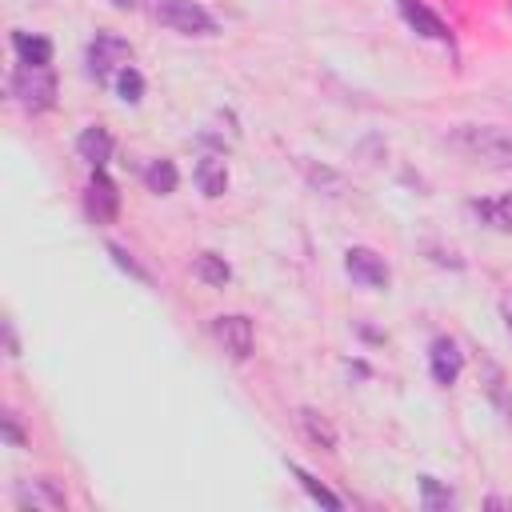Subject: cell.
I'll return each instance as SVG.
<instances>
[{"label":"cell","instance_id":"1","mask_svg":"<svg viewBox=\"0 0 512 512\" xmlns=\"http://www.w3.org/2000/svg\"><path fill=\"white\" fill-rule=\"evenodd\" d=\"M448 144L456 152H464L468 160L492 164V168H512V128L500 124H460Z\"/></svg>","mask_w":512,"mask_h":512},{"label":"cell","instance_id":"2","mask_svg":"<svg viewBox=\"0 0 512 512\" xmlns=\"http://www.w3.org/2000/svg\"><path fill=\"white\" fill-rule=\"evenodd\" d=\"M12 96L24 112H48L56 104V76L48 64H16Z\"/></svg>","mask_w":512,"mask_h":512},{"label":"cell","instance_id":"3","mask_svg":"<svg viewBox=\"0 0 512 512\" xmlns=\"http://www.w3.org/2000/svg\"><path fill=\"white\" fill-rule=\"evenodd\" d=\"M152 20H160L164 28L180 32V36H212L216 20L208 8H200L196 0H148Z\"/></svg>","mask_w":512,"mask_h":512},{"label":"cell","instance_id":"4","mask_svg":"<svg viewBox=\"0 0 512 512\" xmlns=\"http://www.w3.org/2000/svg\"><path fill=\"white\" fill-rule=\"evenodd\" d=\"M84 60H88V76L96 84H112L120 76V68L132 60V48H128V40H120L112 32H96L88 52H84Z\"/></svg>","mask_w":512,"mask_h":512},{"label":"cell","instance_id":"5","mask_svg":"<svg viewBox=\"0 0 512 512\" xmlns=\"http://www.w3.org/2000/svg\"><path fill=\"white\" fill-rule=\"evenodd\" d=\"M84 208H88V216H92L96 224H112V220H116V212H120V192H116V184L104 176V168L92 172V180H88V188H84Z\"/></svg>","mask_w":512,"mask_h":512},{"label":"cell","instance_id":"6","mask_svg":"<svg viewBox=\"0 0 512 512\" xmlns=\"http://www.w3.org/2000/svg\"><path fill=\"white\" fill-rule=\"evenodd\" d=\"M344 268H348V276H352L356 284H364V288H388V264H384V256L372 252V248H348V252H344Z\"/></svg>","mask_w":512,"mask_h":512},{"label":"cell","instance_id":"7","mask_svg":"<svg viewBox=\"0 0 512 512\" xmlns=\"http://www.w3.org/2000/svg\"><path fill=\"white\" fill-rule=\"evenodd\" d=\"M212 332H216V340L224 344V352H232L236 360L252 356V340H256V332H252V320H248V316H240V312H232V316H216V320H212Z\"/></svg>","mask_w":512,"mask_h":512},{"label":"cell","instance_id":"8","mask_svg":"<svg viewBox=\"0 0 512 512\" xmlns=\"http://www.w3.org/2000/svg\"><path fill=\"white\" fill-rule=\"evenodd\" d=\"M428 364H432V380L436 384H456V376H460V368H464V356H460V348H456V340H448V336H440V340H432V352H428Z\"/></svg>","mask_w":512,"mask_h":512},{"label":"cell","instance_id":"9","mask_svg":"<svg viewBox=\"0 0 512 512\" xmlns=\"http://www.w3.org/2000/svg\"><path fill=\"white\" fill-rule=\"evenodd\" d=\"M16 508H48V512H60V508H68V500H64V492L52 480H24L16 488Z\"/></svg>","mask_w":512,"mask_h":512},{"label":"cell","instance_id":"10","mask_svg":"<svg viewBox=\"0 0 512 512\" xmlns=\"http://www.w3.org/2000/svg\"><path fill=\"white\" fill-rule=\"evenodd\" d=\"M400 12H404V20H408L420 36H428V40H452L448 24H444L424 0H400Z\"/></svg>","mask_w":512,"mask_h":512},{"label":"cell","instance_id":"11","mask_svg":"<svg viewBox=\"0 0 512 512\" xmlns=\"http://www.w3.org/2000/svg\"><path fill=\"white\" fill-rule=\"evenodd\" d=\"M76 152H80L92 168H104V160L112 156V136H108V128H100V124L84 128V132L76 136Z\"/></svg>","mask_w":512,"mask_h":512},{"label":"cell","instance_id":"12","mask_svg":"<svg viewBox=\"0 0 512 512\" xmlns=\"http://www.w3.org/2000/svg\"><path fill=\"white\" fill-rule=\"evenodd\" d=\"M196 184H200V192H204L208 200L224 196V188H228V168H224V160H220V156H200V164H196Z\"/></svg>","mask_w":512,"mask_h":512},{"label":"cell","instance_id":"13","mask_svg":"<svg viewBox=\"0 0 512 512\" xmlns=\"http://www.w3.org/2000/svg\"><path fill=\"white\" fill-rule=\"evenodd\" d=\"M12 48L20 56V64H48L52 60V44L44 36H28V32H12Z\"/></svg>","mask_w":512,"mask_h":512},{"label":"cell","instance_id":"14","mask_svg":"<svg viewBox=\"0 0 512 512\" xmlns=\"http://www.w3.org/2000/svg\"><path fill=\"white\" fill-rule=\"evenodd\" d=\"M144 184H148V192L168 196V192H176L180 172H176V164H172V160H152V164L144 168Z\"/></svg>","mask_w":512,"mask_h":512},{"label":"cell","instance_id":"15","mask_svg":"<svg viewBox=\"0 0 512 512\" xmlns=\"http://www.w3.org/2000/svg\"><path fill=\"white\" fill-rule=\"evenodd\" d=\"M192 272H196V280H204V284H212V288H224L228 276H232V268H228L224 256H216V252H200L196 264H192Z\"/></svg>","mask_w":512,"mask_h":512},{"label":"cell","instance_id":"16","mask_svg":"<svg viewBox=\"0 0 512 512\" xmlns=\"http://www.w3.org/2000/svg\"><path fill=\"white\" fill-rule=\"evenodd\" d=\"M300 424H304V432H308V440H312V444H320L324 452H336V432H332V424H328L320 412L300 408Z\"/></svg>","mask_w":512,"mask_h":512},{"label":"cell","instance_id":"17","mask_svg":"<svg viewBox=\"0 0 512 512\" xmlns=\"http://www.w3.org/2000/svg\"><path fill=\"white\" fill-rule=\"evenodd\" d=\"M480 364H484V380H488V384H484V392L496 400V408L504 412V420H512V396L504 392V372H500V368H496L488 356H484Z\"/></svg>","mask_w":512,"mask_h":512},{"label":"cell","instance_id":"18","mask_svg":"<svg viewBox=\"0 0 512 512\" xmlns=\"http://www.w3.org/2000/svg\"><path fill=\"white\" fill-rule=\"evenodd\" d=\"M288 468H292V476H296V480L304 484V492H308L312 500H320V504H328V508H340V504H344V500H340V496H332V492H328V488H324V484H320L316 476H308V472H304L300 464H288Z\"/></svg>","mask_w":512,"mask_h":512},{"label":"cell","instance_id":"19","mask_svg":"<svg viewBox=\"0 0 512 512\" xmlns=\"http://www.w3.org/2000/svg\"><path fill=\"white\" fill-rule=\"evenodd\" d=\"M116 92H120V100L136 104V100L144 96V76H140L132 64H124V68H120V76H116Z\"/></svg>","mask_w":512,"mask_h":512},{"label":"cell","instance_id":"20","mask_svg":"<svg viewBox=\"0 0 512 512\" xmlns=\"http://www.w3.org/2000/svg\"><path fill=\"white\" fill-rule=\"evenodd\" d=\"M304 176H308V184H312V188H332V196H340V192H344V180H340L336 172H328V168L304 164Z\"/></svg>","mask_w":512,"mask_h":512},{"label":"cell","instance_id":"21","mask_svg":"<svg viewBox=\"0 0 512 512\" xmlns=\"http://www.w3.org/2000/svg\"><path fill=\"white\" fill-rule=\"evenodd\" d=\"M108 252H112V260H116V264H120L128 276H136V280H144V284H148V272H144V268L132 260V252H124L120 244H108Z\"/></svg>","mask_w":512,"mask_h":512},{"label":"cell","instance_id":"22","mask_svg":"<svg viewBox=\"0 0 512 512\" xmlns=\"http://www.w3.org/2000/svg\"><path fill=\"white\" fill-rule=\"evenodd\" d=\"M420 488H424V504L428 508H448L452 504V492H440L432 476H420Z\"/></svg>","mask_w":512,"mask_h":512},{"label":"cell","instance_id":"23","mask_svg":"<svg viewBox=\"0 0 512 512\" xmlns=\"http://www.w3.org/2000/svg\"><path fill=\"white\" fill-rule=\"evenodd\" d=\"M500 316H504V328H508V336H512V292L500 296Z\"/></svg>","mask_w":512,"mask_h":512},{"label":"cell","instance_id":"24","mask_svg":"<svg viewBox=\"0 0 512 512\" xmlns=\"http://www.w3.org/2000/svg\"><path fill=\"white\" fill-rule=\"evenodd\" d=\"M4 436H8L12 444H24V436H20V428H16V420H12V416H4Z\"/></svg>","mask_w":512,"mask_h":512},{"label":"cell","instance_id":"25","mask_svg":"<svg viewBox=\"0 0 512 512\" xmlns=\"http://www.w3.org/2000/svg\"><path fill=\"white\" fill-rule=\"evenodd\" d=\"M112 4H116V8H132L136 0H112Z\"/></svg>","mask_w":512,"mask_h":512},{"label":"cell","instance_id":"26","mask_svg":"<svg viewBox=\"0 0 512 512\" xmlns=\"http://www.w3.org/2000/svg\"><path fill=\"white\" fill-rule=\"evenodd\" d=\"M508 16H512V0H508Z\"/></svg>","mask_w":512,"mask_h":512}]
</instances>
